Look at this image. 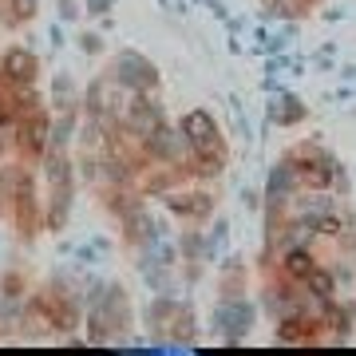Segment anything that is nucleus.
Returning <instances> with one entry per match:
<instances>
[{
	"mask_svg": "<svg viewBox=\"0 0 356 356\" xmlns=\"http://www.w3.org/2000/svg\"><path fill=\"white\" fill-rule=\"evenodd\" d=\"M182 131H186L194 143H210L214 139V123H210V115L206 111H191L186 119H182Z\"/></svg>",
	"mask_w": 356,
	"mask_h": 356,
	"instance_id": "nucleus-1",
	"label": "nucleus"
},
{
	"mask_svg": "<svg viewBox=\"0 0 356 356\" xmlns=\"http://www.w3.org/2000/svg\"><path fill=\"white\" fill-rule=\"evenodd\" d=\"M32 72V60H28L24 51H13L8 56V76H28Z\"/></svg>",
	"mask_w": 356,
	"mask_h": 356,
	"instance_id": "nucleus-2",
	"label": "nucleus"
},
{
	"mask_svg": "<svg viewBox=\"0 0 356 356\" xmlns=\"http://www.w3.org/2000/svg\"><path fill=\"white\" fill-rule=\"evenodd\" d=\"M309 289L317 293V297H329V293H332V277H329V273H309Z\"/></svg>",
	"mask_w": 356,
	"mask_h": 356,
	"instance_id": "nucleus-3",
	"label": "nucleus"
},
{
	"mask_svg": "<svg viewBox=\"0 0 356 356\" xmlns=\"http://www.w3.org/2000/svg\"><path fill=\"white\" fill-rule=\"evenodd\" d=\"M285 266L293 269V273H313V261H309V254H289V261H285Z\"/></svg>",
	"mask_w": 356,
	"mask_h": 356,
	"instance_id": "nucleus-4",
	"label": "nucleus"
}]
</instances>
